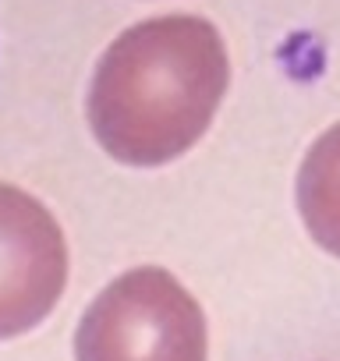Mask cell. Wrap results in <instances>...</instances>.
Segmentation results:
<instances>
[{"label":"cell","instance_id":"3","mask_svg":"<svg viewBox=\"0 0 340 361\" xmlns=\"http://www.w3.org/2000/svg\"><path fill=\"white\" fill-rule=\"evenodd\" d=\"M68 287V241L57 216L0 180V340L36 329Z\"/></svg>","mask_w":340,"mask_h":361},{"label":"cell","instance_id":"4","mask_svg":"<svg viewBox=\"0 0 340 361\" xmlns=\"http://www.w3.org/2000/svg\"><path fill=\"white\" fill-rule=\"evenodd\" d=\"M294 199L308 238L340 259V121L308 145L298 166Z\"/></svg>","mask_w":340,"mask_h":361},{"label":"cell","instance_id":"2","mask_svg":"<svg viewBox=\"0 0 340 361\" xmlns=\"http://www.w3.org/2000/svg\"><path fill=\"white\" fill-rule=\"evenodd\" d=\"M202 305L159 266L110 280L75 329V361H206Z\"/></svg>","mask_w":340,"mask_h":361},{"label":"cell","instance_id":"1","mask_svg":"<svg viewBox=\"0 0 340 361\" xmlns=\"http://www.w3.org/2000/svg\"><path fill=\"white\" fill-rule=\"evenodd\" d=\"M231 82L224 36L199 15L128 25L96 61L85 117L124 166H166L210 131Z\"/></svg>","mask_w":340,"mask_h":361}]
</instances>
